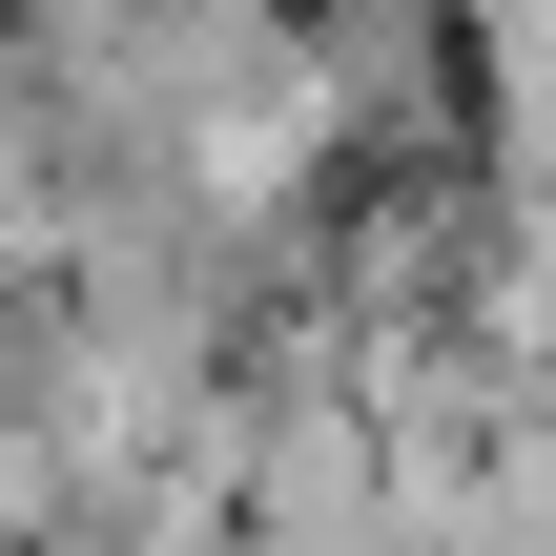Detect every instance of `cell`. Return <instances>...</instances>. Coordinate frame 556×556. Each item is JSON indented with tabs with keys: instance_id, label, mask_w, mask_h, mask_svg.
<instances>
[{
	"instance_id": "cell-1",
	"label": "cell",
	"mask_w": 556,
	"mask_h": 556,
	"mask_svg": "<svg viewBox=\"0 0 556 556\" xmlns=\"http://www.w3.org/2000/svg\"><path fill=\"white\" fill-rule=\"evenodd\" d=\"M330 21H433V0H330Z\"/></svg>"
}]
</instances>
